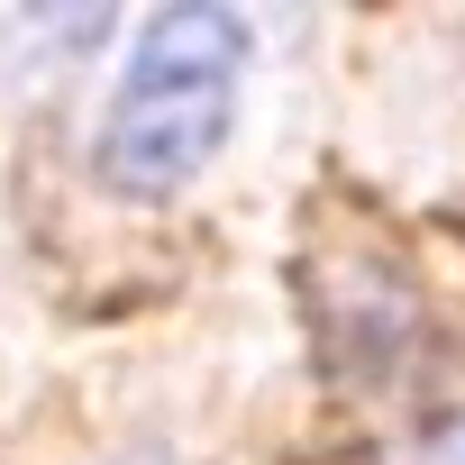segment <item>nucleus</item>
Masks as SVG:
<instances>
[{
    "instance_id": "obj_2",
    "label": "nucleus",
    "mask_w": 465,
    "mask_h": 465,
    "mask_svg": "<svg viewBox=\"0 0 465 465\" xmlns=\"http://www.w3.org/2000/svg\"><path fill=\"white\" fill-rule=\"evenodd\" d=\"M401 465H465V420H456V429H438V438H420Z\"/></svg>"
},
{
    "instance_id": "obj_1",
    "label": "nucleus",
    "mask_w": 465,
    "mask_h": 465,
    "mask_svg": "<svg viewBox=\"0 0 465 465\" xmlns=\"http://www.w3.org/2000/svg\"><path fill=\"white\" fill-rule=\"evenodd\" d=\"M238 64H247V28L228 10H183L146 19L137 55H128V83L101 119V183L110 192H183L210 146L228 137V110H238Z\"/></svg>"
},
{
    "instance_id": "obj_3",
    "label": "nucleus",
    "mask_w": 465,
    "mask_h": 465,
    "mask_svg": "<svg viewBox=\"0 0 465 465\" xmlns=\"http://www.w3.org/2000/svg\"><path fill=\"white\" fill-rule=\"evenodd\" d=\"M146 465H155V456H146Z\"/></svg>"
}]
</instances>
